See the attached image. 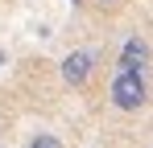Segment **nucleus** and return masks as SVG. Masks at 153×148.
<instances>
[{
    "mask_svg": "<svg viewBox=\"0 0 153 148\" xmlns=\"http://www.w3.org/2000/svg\"><path fill=\"white\" fill-rule=\"evenodd\" d=\"M0 62H4V53H0Z\"/></svg>",
    "mask_w": 153,
    "mask_h": 148,
    "instance_id": "obj_5",
    "label": "nucleus"
},
{
    "mask_svg": "<svg viewBox=\"0 0 153 148\" xmlns=\"http://www.w3.org/2000/svg\"><path fill=\"white\" fill-rule=\"evenodd\" d=\"M0 148H4V144H0Z\"/></svg>",
    "mask_w": 153,
    "mask_h": 148,
    "instance_id": "obj_7",
    "label": "nucleus"
},
{
    "mask_svg": "<svg viewBox=\"0 0 153 148\" xmlns=\"http://www.w3.org/2000/svg\"><path fill=\"white\" fill-rule=\"evenodd\" d=\"M103 4H112V0H103Z\"/></svg>",
    "mask_w": 153,
    "mask_h": 148,
    "instance_id": "obj_6",
    "label": "nucleus"
},
{
    "mask_svg": "<svg viewBox=\"0 0 153 148\" xmlns=\"http://www.w3.org/2000/svg\"><path fill=\"white\" fill-rule=\"evenodd\" d=\"M112 103L120 111H141L149 103V82H145V70H116L112 74V86H108Z\"/></svg>",
    "mask_w": 153,
    "mask_h": 148,
    "instance_id": "obj_1",
    "label": "nucleus"
},
{
    "mask_svg": "<svg viewBox=\"0 0 153 148\" xmlns=\"http://www.w3.org/2000/svg\"><path fill=\"white\" fill-rule=\"evenodd\" d=\"M149 62H153L149 41H145V37H128L124 45H120V62H116V66H120V70H145Z\"/></svg>",
    "mask_w": 153,
    "mask_h": 148,
    "instance_id": "obj_3",
    "label": "nucleus"
},
{
    "mask_svg": "<svg viewBox=\"0 0 153 148\" xmlns=\"http://www.w3.org/2000/svg\"><path fill=\"white\" fill-rule=\"evenodd\" d=\"M95 62H100V58H95L91 49H71V53L62 58L58 74H62V82H66V86H75V91H79V86L95 74Z\"/></svg>",
    "mask_w": 153,
    "mask_h": 148,
    "instance_id": "obj_2",
    "label": "nucleus"
},
{
    "mask_svg": "<svg viewBox=\"0 0 153 148\" xmlns=\"http://www.w3.org/2000/svg\"><path fill=\"white\" fill-rule=\"evenodd\" d=\"M29 148H62V140H58V136H50V132H37V136L29 140Z\"/></svg>",
    "mask_w": 153,
    "mask_h": 148,
    "instance_id": "obj_4",
    "label": "nucleus"
}]
</instances>
